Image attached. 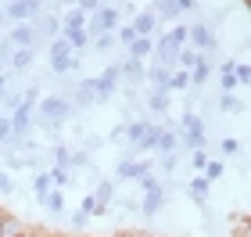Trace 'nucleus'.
Masks as SVG:
<instances>
[{"label":"nucleus","mask_w":251,"mask_h":237,"mask_svg":"<svg viewBox=\"0 0 251 237\" xmlns=\"http://www.w3.org/2000/svg\"><path fill=\"white\" fill-rule=\"evenodd\" d=\"M72 115H75V105H72L68 94H47V97H40V105H36V122H47L54 130H61Z\"/></svg>","instance_id":"nucleus-1"},{"label":"nucleus","mask_w":251,"mask_h":237,"mask_svg":"<svg viewBox=\"0 0 251 237\" xmlns=\"http://www.w3.org/2000/svg\"><path fill=\"white\" fill-rule=\"evenodd\" d=\"M187 47L198 51V54H212L215 47H219V40H215V29L208 26V22H190L187 26Z\"/></svg>","instance_id":"nucleus-2"},{"label":"nucleus","mask_w":251,"mask_h":237,"mask_svg":"<svg viewBox=\"0 0 251 237\" xmlns=\"http://www.w3.org/2000/svg\"><path fill=\"white\" fill-rule=\"evenodd\" d=\"M119 83H122L119 65H108L100 76H94V97H97V105H108V101L119 94Z\"/></svg>","instance_id":"nucleus-3"},{"label":"nucleus","mask_w":251,"mask_h":237,"mask_svg":"<svg viewBox=\"0 0 251 237\" xmlns=\"http://www.w3.org/2000/svg\"><path fill=\"white\" fill-rule=\"evenodd\" d=\"M119 18H122V11H119V7H100V11H94V15L86 18V32H90V40L100 36V32H115V29H119Z\"/></svg>","instance_id":"nucleus-4"},{"label":"nucleus","mask_w":251,"mask_h":237,"mask_svg":"<svg viewBox=\"0 0 251 237\" xmlns=\"http://www.w3.org/2000/svg\"><path fill=\"white\" fill-rule=\"evenodd\" d=\"M169 184H158V187H151V190H140V209L136 212H144V216H158V212L165 209V201H169Z\"/></svg>","instance_id":"nucleus-5"},{"label":"nucleus","mask_w":251,"mask_h":237,"mask_svg":"<svg viewBox=\"0 0 251 237\" xmlns=\"http://www.w3.org/2000/svg\"><path fill=\"white\" fill-rule=\"evenodd\" d=\"M43 11V0H11V4L4 7V18L11 22H32Z\"/></svg>","instance_id":"nucleus-6"},{"label":"nucleus","mask_w":251,"mask_h":237,"mask_svg":"<svg viewBox=\"0 0 251 237\" xmlns=\"http://www.w3.org/2000/svg\"><path fill=\"white\" fill-rule=\"evenodd\" d=\"M32 32H36V47L43 40H54V32H61V18L58 15H47V11H40L36 18H32Z\"/></svg>","instance_id":"nucleus-7"},{"label":"nucleus","mask_w":251,"mask_h":237,"mask_svg":"<svg viewBox=\"0 0 251 237\" xmlns=\"http://www.w3.org/2000/svg\"><path fill=\"white\" fill-rule=\"evenodd\" d=\"M7 47H11V51H22V47H32V51H36V32H32V22H15V29L7 32Z\"/></svg>","instance_id":"nucleus-8"},{"label":"nucleus","mask_w":251,"mask_h":237,"mask_svg":"<svg viewBox=\"0 0 251 237\" xmlns=\"http://www.w3.org/2000/svg\"><path fill=\"white\" fill-rule=\"evenodd\" d=\"M119 72H122V79H126V90H140L147 79H144V61H136V58H126L122 65H119Z\"/></svg>","instance_id":"nucleus-9"},{"label":"nucleus","mask_w":251,"mask_h":237,"mask_svg":"<svg viewBox=\"0 0 251 237\" xmlns=\"http://www.w3.org/2000/svg\"><path fill=\"white\" fill-rule=\"evenodd\" d=\"M129 26H133L136 36H154V32H158V15L151 7H136V15H133Z\"/></svg>","instance_id":"nucleus-10"},{"label":"nucleus","mask_w":251,"mask_h":237,"mask_svg":"<svg viewBox=\"0 0 251 237\" xmlns=\"http://www.w3.org/2000/svg\"><path fill=\"white\" fill-rule=\"evenodd\" d=\"M11 137H29V133H32V108H25V105H18L15 111H11Z\"/></svg>","instance_id":"nucleus-11"},{"label":"nucleus","mask_w":251,"mask_h":237,"mask_svg":"<svg viewBox=\"0 0 251 237\" xmlns=\"http://www.w3.org/2000/svg\"><path fill=\"white\" fill-rule=\"evenodd\" d=\"M208 180H204L201 173H194L190 180H187V194H190V201H194V205H198V209H208Z\"/></svg>","instance_id":"nucleus-12"},{"label":"nucleus","mask_w":251,"mask_h":237,"mask_svg":"<svg viewBox=\"0 0 251 237\" xmlns=\"http://www.w3.org/2000/svg\"><path fill=\"white\" fill-rule=\"evenodd\" d=\"M158 137H162V126H158V122H147V126H144V133H140V140H136V158H140V155H151L154 148H158Z\"/></svg>","instance_id":"nucleus-13"},{"label":"nucleus","mask_w":251,"mask_h":237,"mask_svg":"<svg viewBox=\"0 0 251 237\" xmlns=\"http://www.w3.org/2000/svg\"><path fill=\"white\" fill-rule=\"evenodd\" d=\"M169 105H173V90H147V97H144V108H147V111L165 115Z\"/></svg>","instance_id":"nucleus-14"},{"label":"nucleus","mask_w":251,"mask_h":237,"mask_svg":"<svg viewBox=\"0 0 251 237\" xmlns=\"http://www.w3.org/2000/svg\"><path fill=\"white\" fill-rule=\"evenodd\" d=\"M32 61H36V51H32V47H22V51H11V61H7V69H11V72H22V76H25V72L32 69Z\"/></svg>","instance_id":"nucleus-15"},{"label":"nucleus","mask_w":251,"mask_h":237,"mask_svg":"<svg viewBox=\"0 0 251 237\" xmlns=\"http://www.w3.org/2000/svg\"><path fill=\"white\" fill-rule=\"evenodd\" d=\"M43 155L50 158V165L72 169V148H65V144H50V148H43Z\"/></svg>","instance_id":"nucleus-16"},{"label":"nucleus","mask_w":251,"mask_h":237,"mask_svg":"<svg viewBox=\"0 0 251 237\" xmlns=\"http://www.w3.org/2000/svg\"><path fill=\"white\" fill-rule=\"evenodd\" d=\"M40 205L47 209L50 216H65V190H58V187H54V190H47V194L40 198Z\"/></svg>","instance_id":"nucleus-17"},{"label":"nucleus","mask_w":251,"mask_h":237,"mask_svg":"<svg viewBox=\"0 0 251 237\" xmlns=\"http://www.w3.org/2000/svg\"><path fill=\"white\" fill-rule=\"evenodd\" d=\"M61 40H65L75 54L90 47V32H86V29H61Z\"/></svg>","instance_id":"nucleus-18"},{"label":"nucleus","mask_w":251,"mask_h":237,"mask_svg":"<svg viewBox=\"0 0 251 237\" xmlns=\"http://www.w3.org/2000/svg\"><path fill=\"white\" fill-rule=\"evenodd\" d=\"M151 54H154V36H136L129 43V58L144 61V58H151Z\"/></svg>","instance_id":"nucleus-19"},{"label":"nucleus","mask_w":251,"mask_h":237,"mask_svg":"<svg viewBox=\"0 0 251 237\" xmlns=\"http://www.w3.org/2000/svg\"><path fill=\"white\" fill-rule=\"evenodd\" d=\"M165 43H169L173 51H183V47H187V26H183V22H173V26H169Z\"/></svg>","instance_id":"nucleus-20"},{"label":"nucleus","mask_w":251,"mask_h":237,"mask_svg":"<svg viewBox=\"0 0 251 237\" xmlns=\"http://www.w3.org/2000/svg\"><path fill=\"white\" fill-rule=\"evenodd\" d=\"M94 198L100 201V205H111V201H119V187H115V180H97Z\"/></svg>","instance_id":"nucleus-21"},{"label":"nucleus","mask_w":251,"mask_h":237,"mask_svg":"<svg viewBox=\"0 0 251 237\" xmlns=\"http://www.w3.org/2000/svg\"><path fill=\"white\" fill-rule=\"evenodd\" d=\"M169 72H173V69H162V65H151V69L144 72V79L151 83V90H169Z\"/></svg>","instance_id":"nucleus-22"},{"label":"nucleus","mask_w":251,"mask_h":237,"mask_svg":"<svg viewBox=\"0 0 251 237\" xmlns=\"http://www.w3.org/2000/svg\"><path fill=\"white\" fill-rule=\"evenodd\" d=\"M176 148H179V137H176V130H169V126H162V137H158V155H176Z\"/></svg>","instance_id":"nucleus-23"},{"label":"nucleus","mask_w":251,"mask_h":237,"mask_svg":"<svg viewBox=\"0 0 251 237\" xmlns=\"http://www.w3.org/2000/svg\"><path fill=\"white\" fill-rule=\"evenodd\" d=\"M29 230H25V223H22L18 216H4V223H0V237H25Z\"/></svg>","instance_id":"nucleus-24"},{"label":"nucleus","mask_w":251,"mask_h":237,"mask_svg":"<svg viewBox=\"0 0 251 237\" xmlns=\"http://www.w3.org/2000/svg\"><path fill=\"white\" fill-rule=\"evenodd\" d=\"M169 90H173V94H183V90H190V72L173 69V72H169Z\"/></svg>","instance_id":"nucleus-25"},{"label":"nucleus","mask_w":251,"mask_h":237,"mask_svg":"<svg viewBox=\"0 0 251 237\" xmlns=\"http://www.w3.org/2000/svg\"><path fill=\"white\" fill-rule=\"evenodd\" d=\"M86 18H90V15H83L79 7H68V15H65V22H61V29H86Z\"/></svg>","instance_id":"nucleus-26"},{"label":"nucleus","mask_w":251,"mask_h":237,"mask_svg":"<svg viewBox=\"0 0 251 237\" xmlns=\"http://www.w3.org/2000/svg\"><path fill=\"white\" fill-rule=\"evenodd\" d=\"M115 176H119V180H136V158H119Z\"/></svg>","instance_id":"nucleus-27"},{"label":"nucleus","mask_w":251,"mask_h":237,"mask_svg":"<svg viewBox=\"0 0 251 237\" xmlns=\"http://www.w3.org/2000/svg\"><path fill=\"white\" fill-rule=\"evenodd\" d=\"M47 190H54V184H50V176H47V169H43V173H36V176H32V194H36V198H43Z\"/></svg>","instance_id":"nucleus-28"},{"label":"nucleus","mask_w":251,"mask_h":237,"mask_svg":"<svg viewBox=\"0 0 251 237\" xmlns=\"http://www.w3.org/2000/svg\"><path fill=\"white\" fill-rule=\"evenodd\" d=\"M219 108H223V111H244V97H237V94H223V97H219Z\"/></svg>","instance_id":"nucleus-29"},{"label":"nucleus","mask_w":251,"mask_h":237,"mask_svg":"<svg viewBox=\"0 0 251 237\" xmlns=\"http://www.w3.org/2000/svg\"><path fill=\"white\" fill-rule=\"evenodd\" d=\"M223 173H226V165H223V162H212V158H208V165H204V173H201V176L208 180V184H215V180H219Z\"/></svg>","instance_id":"nucleus-30"},{"label":"nucleus","mask_w":251,"mask_h":237,"mask_svg":"<svg viewBox=\"0 0 251 237\" xmlns=\"http://www.w3.org/2000/svg\"><path fill=\"white\" fill-rule=\"evenodd\" d=\"M219 155H226V158H230V155H241V140L223 137V140H219Z\"/></svg>","instance_id":"nucleus-31"},{"label":"nucleus","mask_w":251,"mask_h":237,"mask_svg":"<svg viewBox=\"0 0 251 237\" xmlns=\"http://www.w3.org/2000/svg\"><path fill=\"white\" fill-rule=\"evenodd\" d=\"M90 43H94L97 51H111V47H115V32H100V36H94Z\"/></svg>","instance_id":"nucleus-32"},{"label":"nucleus","mask_w":251,"mask_h":237,"mask_svg":"<svg viewBox=\"0 0 251 237\" xmlns=\"http://www.w3.org/2000/svg\"><path fill=\"white\" fill-rule=\"evenodd\" d=\"M179 165V155H158V169H162V173L169 176V173H173V169Z\"/></svg>","instance_id":"nucleus-33"},{"label":"nucleus","mask_w":251,"mask_h":237,"mask_svg":"<svg viewBox=\"0 0 251 237\" xmlns=\"http://www.w3.org/2000/svg\"><path fill=\"white\" fill-rule=\"evenodd\" d=\"M204 165H208V155L204 151H190V169L194 173H204Z\"/></svg>","instance_id":"nucleus-34"},{"label":"nucleus","mask_w":251,"mask_h":237,"mask_svg":"<svg viewBox=\"0 0 251 237\" xmlns=\"http://www.w3.org/2000/svg\"><path fill=\"white\" fill-rule=\"evenodd\" d=\"M233 79H237V83H248V79H251V65L233 61Z\"/></svg>","instance_id":"nucleus-35"},{"label":"nucleus","mask_w":251,"mask_h":237,"mask_svg":"<svg viewBox=\"0 0 251 237\" xmlns=\"http://www.w3.org/2000/svg\"><path fill=\"white\" fill-rule=\"evenodd\" d=\"M4 165H7V169H25V158L15 155V151L7 148V151H4Z\"/></svg>","instance_id":"nucleus-36"},{"label":"nucleus","mask_w":251,"mask_h":237,"mask_svg":"<svg viewBox=\"0 0 251 237\" xmlns=\"http://www.w3.org/2000/svg\"><path fill=\"white\" fill-rule=\"evenodd\" d=\"M75 7L83 11V15H94V11L104 7V0H75Z\"/></svg>","instance_id":"nucleus-37"},{"label":"nucleus","mask_w":251,"mask_h":237,"mask_svg":"<svg viewBox=\"0 0 251 237\" xmlns=\"http://www.w3.org/2000/svg\"><path fill=\"white\" fill-rule=\"evenodd\" d=\"M0 194H15V180H11L7 169H0Z\"/></svg>","instance_id":"nucleus-38"},{"label":"nucleus","mask_w":251,"mask_h":237,"mask_svg":"<svg viewBox=\"0 0 251 237\" xmlns=\"http://www.w3.org/2000/svg\"><path fill=\"white\" fill-rule=\"evenodd\" d=\"M179 15H190V11H198V0H176Z\"/></svg>","instance_id":"nucleus-39"},{"label":"nucleus","mask_w":251,"mask_h":237,"mask_svg":"<svg viewBox=\"0 0 251 237\" xmlns=\"http://www.w3.org/2000/svg\"><path fill=\"white\" fill-rule=\"evenodd\" d=\"M86 223H90V216H86L83 209H79V212H72V227H86Z\"/></svg>","instance_id":"nucleus-40"},{"label":"nucleus","mask_w":251,"mask_h":237,"mask_svg":"<svg viewBox=\"0 0 251 237\" xmlns=\"http://www.w3.org/2000/svg\"><path fill=\"white\" fill-rule=\"evenodd\" d=\"M122 209L126 212H136V209H140V198H122Z\"/></svg>","instance_id":"nucleus-41"},{"label":"nucleus","mask_w":251,"mask_h":237,"mask_svg":"<svg viewBox=\"0 0 251 237\" xmlns=\"http://www.w3.org/2000/svg\"><path fill=\"white\" fill-rule=\"evenodd\" d=\"M0 54H11V47H7V40H0Z\"/></svg>","instance_id":"nucleus-42"},{"label":"nucleus","mask_w":251,"mask_h":237,"mask_svg":"<svg viewBox=\"0 0 251 237\" xmlns=\"http://www.w3.org/2000/svg\"><path fill=\"white\" fill-rule=\"evenodd\" d=\"M7 69V54H0V72H4Z\"/></svg>","instance_id":"nucleus-43"},{"label":"nucleus","mask_w":251,"mask_h":237,"mask_svg":"<svg viewBox=\"0 0 251 237\" xmlns=\"http://www.w3.org/2000/svg\"><path fill=\"white\" fill-rule=\"evenodd\" d=\"M4 22H7V18H4V7H0V29H4Z\"/></svg>","instance_id":"nucleus-44"},{"label":"nucleus","mask_w":251,"mask_h":237,"mask_svg":"<svg viewBox=\"0 0 251 237\" xmlns=\"http://www.w3.org/2000/svg\"><path fill=\"white\" fill-rule=\"evenodd\" d=\"M25 237H47V234H25Z\"/></svg>","instance_id":"nucleus-45"},{"label":"nucleus","mask_w":251,"mask_h":237,"mask_svg":"<svg viewBox=\"0 0 251 237\" xmlns=\"http://www.w3.org/2000/svg\"><path fill=\"white\" fill-rule=\"evenodd\" d=\"M4 216H7V212H4V209H0V223H4Z\"/></svg>","instance_id":"nucleus-46"},{"label":"nucleus","mask_w":251,"mask_h":237,"mask_svg":"<svg viewBox=\"0 0 251 237\" xmlns=\"http://www.w3.org/2000/svg\"><path fill=\"white\" fill-rule=\"evenodd\" d=\"M65 4H68V7H75V0H65Z\"/></svg>","instance_id":"nucleus-47"}]
</instances>
